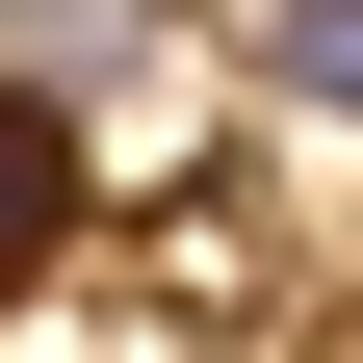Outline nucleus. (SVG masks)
Returning <instances> with one entry per match:
<instances>
[{
  "mask_svg": "<svg viewBox=\"0 0 363 363\" xmlns=\"http://www.w3.org/2000/svg\"><path fill=\"white\" fill-rule=\"evenodd\" d=\"M78 182H104V156H78V104H26V78H0V286L78 234Z\"/></svg>",
  "mask_w": 363,
  "mask_h": 363,
  "instance_id": "nucleus-1",
  "label": "nucleus"
},
{
  "mask_svg": "<svg viewBox=\"0 0 363 363\" xmlns=\"http://www.w3.org/2000/svg\"><path fill=\"white\" fill-rule=\"evenodd\" d=\"M286 78H311V104H363V0H286Z\"/></svg>",
  "mask_w": 363,
  "mask_h": 363,
  "instance_id": "nucleus-2",
  "label": "nucleus"
}]
</instances>
